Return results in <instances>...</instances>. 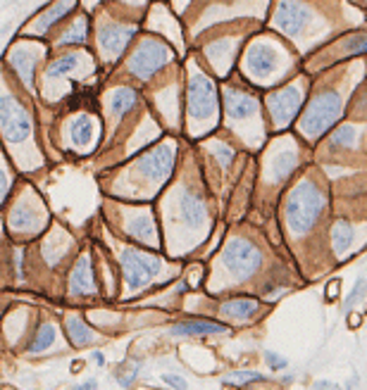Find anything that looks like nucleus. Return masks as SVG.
I'll return each instance as SVG.
<instances>
[{
    "label": "nucleus",
    "instance_id": "1",
    "mask_svg": "<svg viewBox=\"0 0 367 390\" xmlns=\"http://www.w3.org/2000/svg\"><path fill=\"white\" fill-rule=\"evenodd\" d=\"M324 212V193L312 181L298 183L286 200V224L293 236H303Z\"/></svg>",
    "mask_w": 367,
    "mask_h": 390
},
{
    "label": "nucleus",
    "instance_id": "2",
    "mask_svg": "<svg viewBox=\"0 0 367 390\" xmlns=\"http://www.w3.org/2000/svg\"><path fill=\"white\" fill-rule=\"evenodd\" d=\"M341 115H344V100H341V95L336 91H322L303 110L298 127L303 131V136L320 138L339 122Z\"/></svg>",
    "mask_w": 367,
    "mask_h": 390
},
{
    "label": "nucleus",
    "instance_id": "3",
    "mask_svg": "<svg viewBox=\"0 0 367 390\" xmlns=\"http://www.w3.org/2000/svg\"><path fill=\"white\" fill-rule=\"evenodd\" d=\"M119 267H122L124 284L129 291H138L146 288L155 276L162 272V260L150 253H141L136 248H122L119 253Z\"/></svg>",
    "mask_w": 367,
    "mask_h": 390
},
{
    "label": "nucleus",
    "instance_id": "4",
    "mask_svg": "<svg viewBox=\"0 0 367 390\" xmlns=\"http://www.w3.org/2000/svg\"><path fill=\"white\" fill-rule=\"evenodd\" d=\"M262 264V253L255 243L248 238H232L222 253V267L229 272L234 279L243 281L253 276Z\"/></svg>",
    "mask_w": 367,
    "mask_h": 390
},
{
    "label": "nucleus",
    "instance_id": "5",
    "mask_svg": "<svg viewBox=\"0 0 367 390\" xmlns=\"http://www.w3.org/2000/svg\"><path fill=\"white\" fill-rule=\"evenodd\" d=\"M186 110L194 122H208L218 115V88L206 74H194L186 91Z\"/></svg>",
    "mask_w": 367,
    "mask_h": 390
},
{
    "label": "nucleus",
    "instance_id": "6",
    "mask_svg": "<svg viewBox=\"0 0 367 390\" xmlns=\"http://www.w3.org/2000/svg\"><path fill=\"white\" fill-rule=\"evenodd\" d=\"M172 62V50L165 43L155 39L141 41V46H136V50L129 57V71L141 81H148L155 71H160L165 64Z\"/></svg>",
    "mask_w": 367,
    "mask_h": 390
},
{
    "label": "nucleus",
    "instance_id": "7",
    "mask_svg": "<svg viewBox=\"0 0 367 390\" xmlns=\"http://www.w3.org/2000/svg\"><path fill=\"white\" fill-rule=\"evenodd\" d=\"M0 131L8 143H24L32 134V119L24 105L12 95L0 98Z\"/></svg>",
    "mask_w": 367,
    "mask_h": 390
},
{
    "label": "nucleus",
    "instance_id": "8",
    "mask_svg": "<svg viewBox=\"0 0 367 390\" xmlns=\"http://www.w3.org/2000/svg\"><path fill=\"white\" fill-rule=\"evenodd\" d=\"M300 105H303V91L298 83L284 86L279 91H272L267 95V112L272 119L274 129H284L293 122V117L298 115Z\"/></svg>",
    "mask_w": 367,
    "mask_h": 390
},
{
    "label": "nucleus",
    "instance_id": "9",
    "mask_svg": "<svg viewBox=\"0 0 367 390\" xmlns=\"http://www.w3.org/2000/svg\"><path fill=\"white\" fill-rule=\"evenodd\" d=\"M174 150L172 143H165V146H158L153 150H148L146 155H141L136 162V176L146 179L148 183H162L167 176H170L172 167H174Z\"/></svg>",
    "mask_w": 367,
    "mask_h": 390
},
{
    "label": "nucleus",
    "instance_id": "10",
    "mask_svg": "<svg viewBox=\"0 0 367 390\" xmlns=\"http://www.w3.org/2000/svg\"><path fill=\"white\" fill-rule=\"evenodd\" d=\"M279 64L281 53L276 50V46L267 43V41H258L246 53V71L255 81H267L269 76L279 71Z\"/></svg>",
    "mask_w": 367,
    "mask_h": 390
},
{
    "label": "nucleus",
    "instance_id": "11",
    "mask_svg": "<svg viewBox=\"0 0 367 390\" xmlns=\"http://www.w3.org/2000/svg\"><path fill=\"white\" fill-rule=\"evenodd\" d=\"M136 34V27H124V24H105L98 29V46L105 57L115 60L126 50Z\"/></svg>",
    "mask_w": 367,
    "mask_h": 390
},
{
    "label": "nucleus",
    "instance_id": "12",
    "mask_svg": "<svg viewBox=\"0 0 367 390\" xmlns=\"http://www.w3.org/2000/svg\"><path fill=\"white\" fill-rule=\"evenodd\" d=\"M310 20V10L300 3H281L274 15V27L286 36H298Z\"/></svg>",
    "mask_w": 367,
    "mask_h": 390
},
{
    "label": "nucleus",
    "instance_id": "13",
    "mask_svg": "<svg viewBox=\"0 0 367 390\" xmlns=\"http://www.w3.org/2000/svg\"><path fill=\"white\" fill-rule=\"evenodd\" d=\"M225 112L232 122H243L258 115V100L251 93L239 91V88H227L225 91Z\"/></svg>",
    "mask_w": 367,
    "mask_h": 390
},
{
    "label": "nucleus",
    "instance_id": "14",
    "mask_svg": "<svg viewBox=\"0 0 367 390\" xmlns=\"http://www.w3.org/2000/svg\"><path fill=\"white\" fill-rule=\"evenodd\" d=\"M98 293V286H95V274H93V264L91 257L81 255L76 267L72 269L69 276V295H95Z\"/></svg>",
    "mask_w": 367,
    "mask_h": 390
},
{
    "label": "nucleus",
    "instance_id": "15",
    "mask_svg": "<svg viewBox=\"0 0 367 390\" xmlns=\"http://www.w3.org/2000/svg\"><path fill=\"white\" fill-rule=\"evenodd\" d=\"M179 217H182V221L189 229H201L208 219L206 200L198 193H194V190H184L182 197H179Z\"/></svg>",
    "mask_w": 367,
    "mask_h": 390
},
{
    "label": "nucleus",
    "instance_id": "16",
    "mask_svg": "<svg viewBox=\"0 0 367 390\" xmlns=\"http://www.w3.org/2000/svg\"><path fill=\"white\" fill-rule=\"evenodd\" d=\"M126 233H129L134 241H141L146 245H158L155 238V221L150 217V212H134L126 219Z\"/></svg>",
    "mask_w": 367,
    "mask_h": 390
},
{
    "label": "nucleus",
    "instance_id": "17",
    "mask_svg": "<svg viewBox=\"0 0 367 390\" xmlns=\"http://www.w3.org/2000/svg\"><path fill=\"white\" fill-rule=\"evenodd\" d=\"M174 335H218V333H229V326L208 319H189L179 321L172 326Z\"/></svg>",
    "mask_w": 367,
    "mask_h": 390
},
{
    "label": "nucleus",
    "instance_id": "18",
    "mask_svg": "<svg viewBox=\"0 0 367 390\" xmlns=\"http://www.w3.org/2000/svg\"><path fill=\"white\" fill-rule=\"evenodd\" d=\"M258 309H260V302L253 298H234V300L222 302V307H220L222 314L229 316V319H236V321L253 319V316L258 314Z\"/></svg>",
    "mask_w": 367,
    "mask_h": 390
},
{
    "label": "nucleus",
    "instance_id": "19",
    "mask_svg": "<svg viewBox=\"0 0 367 390\" xmlns=\"http://www.w3.org/2000/svg\"><path fill=\"white\" fill-rule=\"evenodd\" d=\"M136 100H138V93L134 91V88L122 86V88H117V91L110 93V98H107V110H110L112 117L119 119L136 105Z\"/></svg>",
    "mask_w": 367,
    "mask_h": 390
},
{
    "label": "nucleus",
    "instance_id": "20",
    "mask_svg": "<svg viewBox=\"0 0 367 390\" xmlns=\"http://www.w3.org/2000/svg\"><path fill=\"white\" fill-rule=\"evenodd\" d=\"M69 138L76 148H88L95 138V122L88 115L76 117L74 122L69 124Z\"/></svg>",
    "mask_w": 367,
    "mask_h": 390
},
{
    "label": "nucleus",
    "instance_id": "21",
    "mask_svg": "<svg viewBox=\"0 0 367 390\" xmlns=\"http://www.w3.org/2000/svg\"><path fill=\"white\" fill-rule=\"evenodd\" d=\"M36 62H39V55H34L32 50H17V53H12V57H10V64L15 67V71L20 74V79L27 83V86H34V67H36Z\"/></svg>",
    "mask_w": 367,
    "mask_h": 390
},
{
    "label": "nucleus",
    "instance_id": "22",
    "mask_svg": "<svg viewBox=\"0 0 367 390\" xmlns=\"http://www.w3.org/2000/svg\"><path fill=\"white\" fill-rule=\"evenodd\" d=\"M72 8L74 5H65V3H60V5H53L51 10H46V12H41L39 17H36V22H34V27H32V32L34 34H44V32H51L53 27L60 22V20H65V17L69 15Z\"/></svg>",
    "mask_w": 367,
    "mask_h": 390
},
{
    "label": "nucleus",
    "instance_id": "23",
    "mask_svg": "<svg viewBox=\"0 0 367 390\" xmlns=\"http://www.w3.org/2000/svg\"><path fill=\"white\" fill-rule=\"evenodd\" d=\"M81 62H84V55H81V53H67V55L58 57L55 62L48 64L46 76H48V79H62V76H69L72 71L79 69Z\"/></svg>",
    "mask_w": 367,
    "mask_h": 390
},
{
    "label": "nucleus",
    "instance_id": "24",
    "mask_svg": "<svg viewBox=\"0 0 367 390\" xmlns=\"http://www.w3.org/2000/svg\"><path fill=\"white\" fill-rule=\"evenodd\" d=\"M353 238H356V229H353V224L351 221H344V219H339L334 224V229H332V245H334V253L336 255H346L348 253V248L353 245Z\"/></svg>",
    "mask_w": 367,
    "mask_h": 390
},
{
    "label": "nucleus",
    "instance_id": "25",
    "mask_svg": "<svg viewBox=\"0 0 367 390\" xmlns=\"http://www.w3.org/2000/svg\"><path fill=\"white\" fill-rule=\"evenodd\" d=\"M55 338H58V328L53 326L51 321H48V323H44V326H41L39 331L34 333V340L29 343L27 350L34 352V355H39V352H46V350H51V347L55 345Z\"/></svg>",
    "mask_w": 367,
    "mask_h": 390
},
{
    "label": "nucleus",
    "instance_id": "26",
    "mask_svg": "<svg viewBox=\"0 0 367 390\" xmlns=\"http://www.w3.org/2000/svg\"><path fill=\"white\" fill-rule=\"evenodd\" d=\"M298 165V155L291 153V150H284V153H279L272 162V176L274 181H284V179L291 176V172L296 169Z\"/></svg>",
    "mask_w": 367,
    "mask_h": 390
},
{
    "label": "nucleus",
    "instance_id": "27",
    "mask_svg": "<svg viewBox=\"0 0 367 390\" xmlns=\"http://www.w3.org/2000/svg\"><path fill=\"white\" fill-rule=\"evenodd\" d=\"M65 326H67L69 340L76 347H84V345H88L93 340V331L86 326V323H84V319H79V316H69V319L65 321Z\"/></svg>",
    "mask_w": 367,
    "mask_h": 390
},
{
    "label": "nucleus",
    "instance_id": "28",
    "mask_svg": "<svg viewBox=\"0 0 367 390\" xmlns=\"http://www.w3.org/2000/svg\"><path fill=\"white\" fill-rule=\"evenodd\" d=\"M86 39H88V22L84 20V17H79L69 29H65V34L60 36L58 43L60 46H84Z\"/></svg>",
    "mask_w": 367,
    "mask_h": 390
},
{
    "label": "nucleus",
    "instance_id": "29",
    "mask_svg": "<svg viewBox=\"0 0 367 390\" xmlns=\"http://www.w3.org/2000/svg\"><path fill=\"white\" fill-rule=\"evenodd\" d=\"M12 224L20 231H34L36 226H39V217L32 212V207H29L27 202H22V205L12 212Z\"/></svg>",
    "mask_w": 367,
    "mask_h": 390
},
{
    "label": "nucleus",
    "instance_id": "30",
    "mask_svg": "<svg viewBox=\"0 0 367 390\" xmlns=\"http://www.w3.org/2000/svg\"><path fill=\"white\" fill-rule=\"evenodd\" d=\"M329 143H332V148H353L356 146V129L351 124H341L332 131Z\"/></svg>",
    "mask_w": 367,
    "mask_h": 390
},
{
    "label": "nucleus",
    "instance_id": "31",
    "mask_svg": "<svg viewBox=\"0 0 367 390\" xmlns=\"http://www.w3.org/2000/svg\"><path fill=\"white\" fill-rule=\"evenodd\" d=\"M255 381H265V376L258 374V371H248V369L232 371V374L225 376V383H229V386H248V383H255Z\"/></svg>",
    "mask_w": 367,
    "mask_h": 390
},
{
    "label": "nucleus",
    "instance_id": "32",
    "mask_svg": "<svg viewBox=\"0 0 367 390\" xmlns=\"http://www.w3.org/2000/svg\"><path fill=\"white\" fill-rule=\"evenodd\" d=\"M360 53H367V34L351 36V39L344 43V53H341V55L353 57V55H360Z\"/></svg>",
    "mask_w": 367,
    "mask_h": 390
},
{
    "label": "nucleus",
    "instance_id": "33",
    "mask_svg": "<svg viewBox=\"0 0 367 390\" xmlns=\"http://www.w3.org/2000/svg\"><path fill=\"white\" fill-rule=\"evenodd\" d=\"M365 288H367V281H365V279H360L358 284H356V288H353V291H351V295L346 298V302H344V312L351 309L353 305H356V300H358V298H363Z\"/></svg>",
    "mask_w": 367,
    "mask_h": 390
},
{
    "label": "nucleus",
    "instance_id": "34",
    "mask_svg": "<svg viewBox=\"0 0 367 390\" xmlns=\"http://www.w3.org/2000/svg\"><path fill=\"white\" fill-rule=\"evenodd\" d=\"M115 379L119 381V386H122V388H129L131 383H134V379H136V371H122V369H117Z\"/></svg>",
    "mask_w": 367,
    "mask_h": 390
},
{
    "label": "nucleus",
    "instance_id": "35",
    "mask_svg": "<svg viewBox=\"0 0 367 390\" xmlns=\"http://www.w3.org/2000/svg\"><path fill=\"white\" fill-rule=\"evenodd\" d=\"M265 359H267V364H269V367H272L274 371H276V369H284L286 364H288L286 359L279 357L276 352H265Z\"/></svg>",
    "mask_w": 367,
    "mask_h": 390
},
{
    "label": "nucleus",
    "instance_id": "36",
    "mask_svg": "<svg viewBox=\"0 0 367 390\" xmlns=\"http://www.w3.org/2000/svg\"><path fill=\"white\" fill-rule=\"evenodd\" d=\"M162 381H165L167 386H172L174 390H186V388H189L182 376H174V374H165V376H162Z\"/></svg>",
    "mask_w": 367,
    "mask_h": 390
},
{
    "label": "nucleus",
    "instance_id": "37",
    "mask_svg": "<svg viewBox=\"0 0 367 390\" xmlns=\"http://www.w3.org/2000/svg\"><path fill=\"white\" fill-rule=\"evenodd\" d=\"M215 155H218V160L222 162V165H229V162L234 160V150L227 148V146H218V150H215Z\"/></svg>",
    "mask_w": 367,
    "mask_h": 390
},
{
    "label": "nucleus",
    "instance_id": "38",
    "mask_svg": "<svg viewBox=\"0 0 367 390\" xmlns=\"http://www.w3.org/2000/svg\"><path fill=\"white\" fill-rule=\"evenodd\" d=\"M8 188H10V181H8V176H5V172L0 169V200L8 193Z\"/></svg>",
    "mask_w": 367,
    "mask_h": 390
},
{
    "label": "nucleus",
    "instance_id": "39",
    "mask_svg": "<svg viewBox=\"0 0 367 390\" xmlns=\"http://www.w3.org/2000/svg\"><path fill=\"white\" fill-rule=\"evenodd\" d=\"M95 386H98V383H95V379H88L86 383H84V386H76V388H72V390H95Z\"/></svg>",
    "mask_w": 367,
    "mask_h": 390
},
{
    "label": "nucleus",
    "instance_id": "40",
    "mask_svg": "<svg viewBox=\"0 0 367 390\" xmlns=\"http://www.w3.org/2000/svg\"><path fill=\"white\" fill-rule=\"evenodd\" d=\"M93 362H95V364H105L103 352H93Z\"/></svg>",
    "mask_w": 367,
    "mask_h": 390
},
{
    "label": "nucleus",
    "instance_id": "41",
    "mask_svg": "<svg viewBox=\"0 0 367 390\" xmlns=\"http://www.w3.org/2000/svg\"><path fill=\"white\" fill-rule=\"evenodd\" d=\"M339 390H341V388H339Z\"/></svg>",
    "mask_w": 367,
    "mask_h": 390
}]
</instances>
